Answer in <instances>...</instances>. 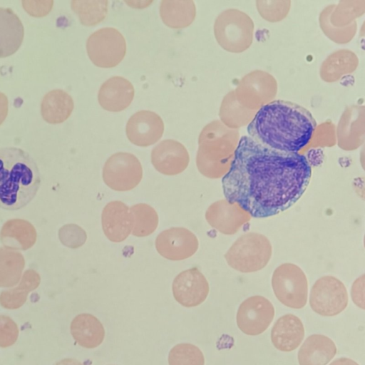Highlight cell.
Here are the masks:
<instances>
[{"mask_svg":"<svg viewBox=\"0 0 365 365\" xmlns=\"http://www.w3.org/2000/svg\"><path fill=\"white\" fill-rule=\"evenodd\" d=\"M312 175L307 158L273 150L242 136L222 180L226 200L250 216L264 218L292 207L306 190Z\"/></svg>","mask_w":365,"mask_h":365,"instance_id":"cell-1","label":"cell"},{"mask_svg":"<svg viewBox=\"0 0 365 365\" xmlns=\"http://www.w3.org/2000/svg\"><path fill=\"white\" fill-rule=\"evenodd\" d=\"M317 127L312 113L293 102L275 100L262 106L247 127L248 136L269 148L297 153L311 140Z\"/></svg>","mask_w":365,"mask_h":365,"instance_id":"cell-2","label":"cell"},{"mask_svg":"<svg viewBox=\"0 0 365 365\" xmlns=\"http://www.w3.org/2000/svg\"><path fill=\"white\" fill-rule=\"evenodd\" d=\"M41 184L38 166L24 150L0 149V207L16 210L26 206L36 196Z\"/></svg>","mask_w":365,"mask_h":365,"instance_id":"cell-3","label":"cell"},{"mask_svg":"<svg viewBox=\"0 0 365 365\" xmlns=\"http://www.w3.org/2000/svg\"><path fill=\"white\" fill-rule=\"evenodd\" d=\"M272 252L269 240L263 235L248 232L239 237L225 255L228 265L243 273L259 271L269 262Z\"/></svg>","mask_w":365,"mask_h":365,"instance_id":"cell-4","label":"cell"},{"mask_svg":"<svg viewBox=\"0 0 365 365\" xmlns=\"http://www.w3.org/2000/svg\"><path fill=\"white\" fill-rule=\"evenodd\" d=\"M272 287L276 297L284 305L293 309L306 305L308 281L297 265L284 263L277 267L272 274Z\"/></svg>","mask_w":365,"mask_h":365,"instance_id":"cell-5","label":"cell"},{"mask_svg":"<svg viewBox=\"0 0 365 365\" xmlns=\"http://www.w3.org/2000/svg\"><path fill=\"white\" fill-rule=\"evenodd\" d=\"M86 50L94 65L101 68H113L123 59L126 53V43L117 29L102 28L88 37Z\"/></svg>","mask_w":365,"mask_h":365,"instance_id":"cell-6","label":"cell"},{"mask_svg":"<svg viewBox=\"0 0 365 365\" xmlns=\"http://www.w3.org/2000/svg\"><path fill=\"white\" fill-rule=\"evenodd\" d=\"M143 178V168L132 153L119 152L106 161L103 168L104 182L115 191H128L135 188Z\"/></svg>","mask_w":365,"mask_h":365,"instance_id":"cell-7","label":"cell"},{"mask_svg":"<svg viewBox=\"0 0 365 365\" xmlns=\"http://www.w3.org/2000/svg\"><path fill=\"white\" fill-rule=\"evenodd\" d=\"M348 300L344 284L332 276L318 279L310 291V307L314 312L322 316L339 314L346 307Z\"/></svg>","mask_w":365,"mask_h":365,"instance_id":"cell-8","label":"cell"},{"mask_svg":"<svg viewBox=\"0 0 365 365\" xmlns=\"http://www.w3.org/2000/svg\"><path fill=\"white\" fill-rule=\"evenodd\" d=\"M274 317V308L267 298L255 295L248 297L240 305L237 324L245 334L257 336L264 332Z\"/></svg>","mask_w":365,"mask_h":365,"instance_id":"cell-9","label":"cell"},{"mask_svg":"<svg viewBox=\"0 0 365 365\" xmlns=\"http://www.w3.org/2000/svg\"><path fill=\"white\" fill-rule=\"evenodd\" d=\"M155 248L165 259L182 260L196 252L198 240L191 231L185 227H171L158 235Z\"/></svg>","mask_w":365,"mask_h":365,"instance_id":"cell-10","label":"cell"},{"mask_svg":"<svg viewBox=\"0 0 365 365\" xmlns=\"http://www.w3.org/2000/svg\"><path fill=\"white\" fill-rule=\"evenodd\" d=\"M175 299L185 307H193L202 304L209 293V284L197 267H192L178 274L172 285Z\"/></svg>","mask_w":365,"mask_h":365,"instance_id":"cell-11","label":"cell"},{"mask_svg":"<svg viewBox=\"0 0 365 365\" xmlns=\"http://www.w3.org/2000/svg\"><path fill=\"white\" fill-rule=\"evenodd\" d=\"M125 131L133 144L147 147L160 139L164 131V123L157 113L150 110H140L129 118Z\"/></svg>","mask_w":365,"mask_h":365,"instance_id":"cell-12","label":"cell"},{"mask_svg":"<svg viewBox=\"0 0 365 365\" xmlns=\"http://www.w3.org/2000/svg\"><path fill=\"white\" fill-rule=\"evenodd\" d=\"M189 161V154L185 147L172 139L161 141L151 152L153 165L165 175L181 173L187 168Z\"/></svg>","mask_w":365,"mask_h":365,"instance_id":"cell-13","label":"cell"},{"mask_svg":"<svg viewBox=\"0 0 365 365\" xmlns=\"http://www.w3.org/2000/svg\"><path fill=\"white\" fill-rule=\"evenodd\" d=\"M101 222L105 235L113 242L125 240L133 227V217L130 207L118 200L111 201L104 207Z\"/></svg>","mask_w":365,"mask_h":365,"instance_id":"cell-14","label":"cell"},{"mask_svg":"<svg viewBox=\"0 0 365 365\" xmlns=\"http://www.w3.org/2000/svg\"><path fill=\"white\" fill-rule=\"evenodd\" d=\"M205 218L210 226L220 232L232 235L250 220V215L237 204L220 200L208 207Z\"/></svg>","mask_w":365,"mask_h":365,"instance_id":"cell-15","label":"cell"},{"mask_svg":"<svg viewBox=\"0 0 365 365\" xmlns=\"http://www.w3.org/2000/svg\"><path fill=\"white\" fill-rule=\"evenodd\" d=\"M134 97L132 83L121 76H113L101 86L98 99L105 110L119 112L128 108Z\"/></svg>","mask_w":365,"mask_h":365,"instance_id":"cell-16","label":"cell"},{"mask_svg":"<svg viewBox=\"0 0 365 365\" xmlns=\"http://www.w3.org/2000/svg\"><path fill=\"white\" fill-rule=\"evenodd\" d=\"M304 336V328L301 319L292 314L279 317L271 330V340L276 349L282 351L296 349Z\"/></svg>","mask_w":365,"mask_h":365,"instance_id":"cell-17","label":"cell"},{"mask_svg":"<svg viewBox=\"0 0 365 365\" xmlns=\"http://www.w3.org/2000/svg\"><path fill=\"white\" fill-rule=\"evenodd\" d=\"M24 36V26L19 16L9 8H0V58L17 51Z\"/></svg>","mask_w":365,"mask_h":365,"instance_id":"cell-18","label":"cell"},{"mask_svg":"<svg viewBox=\"0 0 365 365\" xmlns=\"http://www.w3.org/2000/svg\"><path fill=\"white\" fill-rule=\"evenodd\" d=\"M336 354L334 342L328 336L312 334L308 336L298 352L299 365H326Z\"/></svg>","mask_w":365,"mask_h":365,"instance_id":"cell-19","label":"cell"},{"mask_svg":"<svg viewBox=\"0 0 365 365\" xmlns=\"http://www.w3.org/2000/svg\"><path fill=\"white\" fill-rule=\"evenodd\" d=\"M71 331L76 342L87 349L98 346L105 338L103 324L91 314L76 316L71 322Z\"/></svg>","mask_w":365,"mask_h":365,"instance_id":"cell-20","label":"cell"},{"mask_svg":"<svg viewBox=\"0 0 365 365\" xmlns=\"http://www.w3.org/2000/svg\"><path fill=\"white\" fill-rule=\"evenodd\" d=\"M0 239L8 249L27 250L35 243L36 232L29 222L14 219L7 221L3 226Z\"/></svg>","mask_w":365,"mask_h":365,"instance_id":"cell-21","label":"cell"},{"mask_svg":"<svg viewBox=\"0 0 365 365\" xmlns=\"http://www.w3.org/2000/svg\"><path fill=\"white\" fill-rule=\"evenodd\" d=\"M72 97L66 91L55 89L47 93L41 102V113L45 121L51 124L64 122L73 110Z\"/></svg>","mask_w":365,"mask_h":365,"instance_id":"cell-22","label":"cell"},{"mask_svg":"<svg viewBox=\"0 0 365 365\" xmlns=\"http://www.w3.org/2000/svg\"><path fill=\"white\" fill-rule=\"evenodd\" d=\"M160 15L166 26L182 29L193 21L195 6L192 1L163 0L160 5Z\"/></svg>","mask_w":365,"mask_h":365,"instance_id":"cell-23","label":"cell"},{"mask_svg":"<svg viewBox=\"0 0 365 365\" xmlns=\"http://www.w3.org/2000/svg\"><path fill=\"white\" fill-rule=\"evenodd\" d=\"M130 210L133 217V235L146 237L154 232L158 225V216L153 207L139 203L131 206Z\"/></svg>","mask_w":365,"mask_h":365,"instance_id":"cell-24","label":"cell"},{"mask_svg":"<svg viewBox=\"0 0 365 365\" xmlns=\"http://www.w3.org/2000/svg\"><path fill=\"white\" fill-rule=\"evenodd\" d=\"M108 1H72L71 9L83 25L93 26L102 21L108 12Z\"/></svg>","mask_w":365,"mask_h":365,"instance_id":"cell-25","label":"cell"},{"mask_svg":"<svg viewBox=\"0 0 365 365\" xmlns=\"http://www.w3.org/2000/svg\"><path fill=\"white\" fill-rule=\"evenodd\" d=\"M169 365H204L201 350L194 344L181 343L174 346L168 354Z\"/></svg>","mask_w":365,"mask_h":365,"instance_id":"cell-26","label":"cell"},{"mask_svg":"<svg viewBox=\"0 0 365 365\" xmlns=\"http://www.w3.org/2000/svg\"><path fill=\"white\" fill-rule=\"evenodd\" d=\"M22 6L26 11L34 17L47 15L53 7V1H22Z\"/></svg>","mask_w":365,"mask_h":365,"instance_id":"cell-27","label":"cell"},{"mask_svg":"<svg viewBox=\"0 0 365 365\" xmlns=\"http://www.w3.org/2000/svg\"><path fill=\"white\" fill-rule=\"evenodd\" d=\"M362 275L358 278L352 285L351 287V298L353 302L361 309H364V277Z\"/></svg>","mask_w":365,"mask_h":365,"instance_id":"cell-28","label":"cell"},{"mask_svg":"<svg viewBox=\"0 0 365 365\" xmlns=\"http://www.w3.org/2000/svg\"><path fill=\"white\" fill-rule=\"evenodd\" d=\"M8 114V99L6 96L0 92V125L6 119Z\"/></svg>","mask_w":365,"mask_h":365,"instance_id":"cell-29","label":"cell"},{"mask_svg":"<svg viewBox=\"0 0 365 365\" xmlns=\"http://www.w3.org/2000/svg\"><path fill=\"white\" fill-rule=\"evenodd\" d=\"M329 365H359L356 361L349 358H339L333 361Z\"/></svg>","mask_w":365,"mask_h":365,"instance_id":"cell-30","label":"cell"},{"mask_svg":"<svg viewBox=\"0 0 365 365\" xmlns=\"http://www.w3.org/2000/svg\"><path fill=\"white\" fill-rule=\"evenodd\" d=\"M60 365H82L76 359H67L62 361Z\"/></svg>","mask_w":365,"mask_h":365,"instance_id":"cell-31","label":"cell"}]
</instances>
